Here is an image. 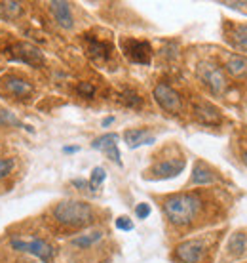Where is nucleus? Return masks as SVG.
I'll return each instance as SVG.
<instances>
[{"mask_svg":"<svg viewBox=\"0 0 247 263\" xmlns=\"http://www.w3.org/2000/svg\"><path fill=\"white\" fill-rule=\"evenodd\" d=\"M215 179H217V176L208 164L196 162L194 170H192V178H190V185H209L213 183Z\"/></svg>","mask_w":247,"mask_h":263,"instance_id":"nucleus-13","label":"nucleus"},{"mask_svg":"<svg viewBox=\"0 0 247 263\" xmlns=\"http://www.w3.org/2000/svg\"><path fill=\"white\" fill-rule=\"evenodd\" d=\"M184 164H187V162H184L182 157H171V158H166V160L156 162L147 174H152V178H156V179H169V178L179 176V174L184 170Z\"/></svg>","mask_w":247,"mask_h":263,"instance_id":"nucleus-8","label":"nucleus"},{"mask_svg":"<svg viewBox=\"0 0 247 263\" xmlns=\"http://www.w3.org/2000/svg\"><path fill=\"white\" fill-rule=\"evenodd\" d=\"M118 143V134H105L101 138H97L91 147L93 149H97V151H105V149H109V147H114Z\"/></svg>","mask_w":247,"mask_h":263,"instance_id":"nucleus-21","label":"nucleus"},{"mask_svg":"<svg viewBox=\"0 0 247 263\" xmlns=\"http://www.w3.org/2000/svg\"><path fill=\"white\" fill-rule=\"evenodd\" d=\"M101 238H103V233H101V231H93V233H86V235H80V237L72 238L71 244L84 250V248H90L93 244H97Z\"/></svg>","mask_w":247,"mask_h":263,"instance_id":"nucleus-17","label":"nucleus"},{"mask_svg":"<svg viewBox=\"0 0 247 263\" xmlns=\"http://www.w3.org/2000/svg\"><path fill=\"white\" fill-rule=\"evenodd\" d=\"M76 90H78V93L82 96V98H93L95 86L91 84V82H80V84L76 86Z\"/></svg>","mask_w":247,"mask_h":263,"instance_id":"nucleus-25","label":"nucleus"},{"mask_svg":"<svg viewBox=\"0 0 247 263\" xmlns=\"http://www.w3.org/2000/svg\"><path fill=\"white\" fill-rule=\"evenodd\" d=\"M21 15V4L19 2H0V20H17Z\"/></svg>","mask_w":247,"mask_h":263,"instance_id":"nucleus-19","label":"nucleus"},{"mask_svg":"<svg viewBox=\"0 0 247 263\" xmlns=\"http://www.w3.org/2000/svg\"><path fill=\"white\" fill-rule=\"evenodd\" d=\"M12 55L21 63H29V65H40L42 63V53L31 44H15L12 48Z\"/></svg>","mask_w":247,"mask_h":263,"instance_id":"nucleus-10","label":"nucleus"},{"mask_svg":"<svg viewBox=\"0 0 247 263\" xmlns=\"http://www.w3.org/2000/svg\"><path fill=\"white\" fill-rule=\"evenodd\" d=\"M162 208L169 223L175 227H187L194 223L202 214L203 200L200 193H177L163 200Z\"/></svg>","mask_w":247,"mask_h":263,"instance_id":"nucleus-1","label":"nucleus"},{"mask_svg":"<svg viewBox=\"0 0 247 263\" xmlns=\"http://www.w3.org/2000/svg\"><path fill=\"white\" fill-rule=\"evenodd\" d=\"M208 244L203 238H189L175 246V259L181 263H200Z\"/></svg>","mask_w":247,"mask_h":263,"instance_id":"nucleus-5","label":"nucleus"},{"mask_svg":"<svg viewBox=\"0 0 247 263\" xmlns=\"http://www.w3.org/2000/svg\"><path fill=\"white\" fill-rule=\"evenodd\" d=\"M227 71L236 77V79H241L247 74V58L240 55V53H230L227 58Z\"/></svg>","mask_w":247,"mask_h":263,"instance_id":"nucleus-15","label":"nucleus"},{"mask_svg":"<svg viewBox=\"0 0 247 263\" xmlns=\"http://www.w3.org/2000/svg\"><path fill=\"white\" fill-rule=\"evenodd\" d=\"M105 179H107V172H105L101 166L93 168V172H91V178H90V187L95 191V189H99V187L103 185Z\"/></svg>","mask_w":247,"mask_h":263,"instance_id":"nucleus-23","label":"nucleus"},{"mask_svg":"<svg viewBox=\"0 0 247 263\" xmlns=\"http://www.w3.org/2000/svg\"><path fill=\"white\" fill-rule=\"evenodd\" d=\"M13 166H15V162L12 158H0V179L8 178L13 172Z\"/></svg>","mask_w":247,"mask_h":263,"instance_id":"nucleus-24","label":"nucleus"},{"mask_svg":"<svg viewBox=\"0 0 247 263\" xmlns=\"http://www.w3.org/2000/svg\"><path fill=\"white\" fill-rule=\"evenodd\" d=\"M114 225H116V229H120V231H133V221L126 216L118 217L116 221H114Z\"/></svg>","mask_w":247,"mask_h":263,"instance_id":"nucleus-26","label":"nucleus"},{"mask_svg":"<svg viewBox=\"0 0 247 263\" xmlns=\"http://www.w3.org/2000/svg\"><path fill=\"white\" fill-rule=\"evenodd\" d=\"M86 50L90 53L93 60H107L109 55H111V44H107V42H101V40H95V39H88L86 42Z\"/></svg>","mask_w":247,"mask_h":263,"instance_id":"nucleus-16","label":"nucleus"},{"mask_svg":"<svg viewBox=\"0 0 247 263\" xmlns=\"http://www.w3.org/2000/svg\"><path fill=\"white\" fill-rule=\"evenodd\" d=\"M198 77L213 93H222L227 88L224 72H222L221 67L213 65V63H202L198 67Z\"/></svg>","mask_w":247,"mask_h":263,"instance_id":"nucleus-6","label":"nucleus"},{"mask_svg":"<svg viewBox=\"0 0 247 263\" xmlns=\"http://www.w3.org/2000/svg\"><path fill=\"white\" fill-rule=\"evenodd\" d=\"M228 252L230 254H234V256H241V254H245L247 252V235L245 233H234L232 238H230V242H228Z\"/></svg>","mask_w":247,"mask_h":263,"instance_id":"nucleus-18","label":"nucleus"},{"mask_svg":"<svg viewBox=\"0 0 247 263\" xmlns=\"http://www.w3.org/2000/svg\"><path fill=\"white\" fill-rule=\"evenodd\" d=\"M10 248L15 252H27V254L38 257L40 261L44 263H52L53 256H55V248H53L52 244L38 237H12L10 238Z\"/></svg>","mask_w":247,"mask_h":263,"instance_id":"nucleus-3","label":"nucleus"},{"mask_svg":"<svg viewBox=\"0 0 247 263\" xmlns=\"http://www.w3.org/2000/svg\"><path fill=\"white\" fill-rule=\"evenodd\" d=\"M4 88H6V92L13 98H29L31 93H33V86L29 84L27 80L23 79H17V77H8L4 80Z\"/></svg>","mask_w":247,"mask_h":263,"instance_id":"nucleus-11","label":"nucleus"},{"mask_svg":"<svg viewBox=\"0 0 247 263\" xmlns=\"http://www.w3.org/2000/svg\"><path fill=\"white\" fill-rule=\"evenodd\" d=\"M232 44H234L236 50L247 53V25H240L236 29V33L232 34Z\"/></svg>","mask_w":247,"mask_h":263,"instance_id":"nucleus-20","label":"nucleus"},{"mask_svg":"<svg viewBox=\"0 0 247 263\" xmlns=\"http://www.w3.org/2000/svg\"><path fill=\"white\" fill-rule=\"evenodd\" d=\"M123 55L131 61V63H139V65H149L150 58H152V48L147 40L139 39H122L120 40Z\"/></svg>","mask_w":247,"mask_h":263,"instance_id":"nucleus-4","label":"nucleus"},{"mask_svg":"<svg viewBox=\"0 0 247 263\" xmlns=\"http://www.w3.org/2000/svg\"><path fill=\"white\" fill-rule=\"evenodd\" d=\"M135 216L139 217V219H147V217L150 216V206L147 202H141V204H137V208H135Z\"/></svg>","mask_w":247,"mask_h":263,"instance_id":"nucleus-27","label":"nucleus"},{"mask_svg":"<svg viewBox=\"0 0 247 263\" xmlns=\"http://www.w3.org/2000/svg\"><path fill=\"white\" fill-rule=\"evenodd\" d=\"M52 217L61 227L80 229L93 221V210L84 200H63L55 204V208L52 210Z\"/></svg>","mask_w":247,"mask_h":263,"instance_id":"nucleus-2","label":"nucleus"},{"mask_svg":"<svg viewBox=\"0 0 247 263\" xmlns=\"http://www.w3.org/2000/svg\"><path fill=\"white\" fill-rule=\"evenodd\" d=\"M154 99H156V103L162 107L163 111H168L169 115H179L182 109V103H181V96L171 88L169 84H160L154 88Z\"/></svg>","mask_w":247,"mask_h":263,"instance_id":"nucleus-7","label":"nucleus"},{"mask_svg":"<svg viewBox=\"0 0 247 263\" xmlns=\"http://www.w3.org/2000/svg\"><path fill=\"white\" fill-rule=\"evenodd\" d=\"M192 112H194V117L200 122L203 124H209V126H215L221 122V112L217 111L213 105H209L208 101H196L194 105H192Z\"/></svg>","mask_w":247,"mask_h":263,"instance_id":"nucleus-9","label":"nucleus"},{"mask_svg":"<svg viewBox=\"0 0 247 263\" xmlns=\"http://www.w3.org/2000/svg\"><path fill=\"white\" fill-rule=\"evenodd\" d=\"M50 8H52L53 15H55V20H57V23L61 27H65V29H71L72 27V13H71V6L67 4V2H61V0H55V2H52L50 4Z\"/></svg>","mask_w":247,"mask_h":263,"instance_id":"nucleus-12","label":"nucleus"},{"mask_svg":"<svg viewBox=\"0 0 247 263\" xmlns=\"http://www.w3.org/2000/svg\"><path fill=\"white\" fill-rule=\"evenodd\" d=\"M112 122H114V117H107V119L103 120V128H107V126H111Z\"/></svg>","mask_w":247,"mask_h":263,"instance_id":"nucleus-29","label":"nucleus"},{"mask_svg":"<svg viewBox=\"0 0 247 263\" xmlns=\"http://www.w3.org/2000/svg\"><path fill=\"white\" fill-rule=\"evenodd\" d=\"M105 155L111 158V160H114L116 164H122V160H120V151H118V145H114V147H109V149H105Z\"/></svg>","mask_w":247,"mask_h":263,"instance_id":"nucleus-28","label":"nucleus"},{"mask_svg":"<svg viewBox=\"0 0 247 263\" xmlns=\"http://www.w3.org/2000/svg\"><path fill=\"white\" fill-rule=\"evenodd\" d=\"M120 101L123 105L131 107V109H139L143 105V98H139V93H135L133 90H126V92L120 93Z\"/></svg>","mask_w":247,"mask_h":263,"instance_id":"nucleus-22","label":"nucleus"},{"mask_svg":"<svg viewBox=\"0 0 247 263\" xmlns=\"http://www.w3.org/2000/svg\"><path fill=\"white\" fill-rule=\"evenodd\" d=\"M63 151L65 153H76V151H80V147H65Z\"/></svg>","mask_w":247,"mask_h":263,"instance_id":"nucleus-30","label":"nucleus"},{"mask_svg":"<svg viewBox=\"0 0 247 263\" xmlns=\"http://www.w3.org/2000/svg\"><path fill=\"white\" fill-rule=\"evenodd\" d=\"M147 134H149V130H147V128L126 130V134H123V139H126V143L130 145L131 149H137V147H141V145L154 143V138H147Z\"/></svg>","mask_w":247,"mask_h":263,"instance_id":"nucleus-14","label":"nucleus"}]
</instances>
